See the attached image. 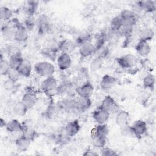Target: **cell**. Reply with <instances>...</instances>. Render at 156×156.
<instances>
[{"instance_id": "1", "label": "cell", "mask_w": 156, "mask_h": 156, "mask_svg": "<svg viewBox=\"0 0 156 156\" xmlns=\"http://www.w3.org/2000/svg\"><path fill=\"white\" fill-rule=\"evenodd\" d=\"M35 73L40 77H48L52 76L55 73V66L48 61H41L35 63L34 66Z\"/></svg>"}, {"instance_id": "2", "label": "cell", "mask_w": 156, "mask_h": 156, "mask_svg": "<svg viewBox=\"0 0 156 156\" xmlns=\"http://www.w3.org/2000/svg\"><path fill=\"white\" fill-rule=\"evenodd\" d=\"M58 83L57 80L52 76L45 78L41 83V89L48 97H52L57 93Z\"/></svg>"}, {"instance_id": "3", "label": "cell", "mask_w": 156, "mask_h": 156, "mask_svg": "<svg viewBox=\"0 0 156 156\" xmlns=\"http://www.w3.org/2000/svg\"><path fill=\"white\" fill-rule=\"evenodd\" d=\"M118 64L123 69H131L137 63V57L132 54H127L116 58Z\"/></svg>"}, {"instance_id": "4", "label": "cell", "mask_w": 156, "mask_h": 156, "mask_svg": "<svg viewBox=\"0 0 156 156\" xmlns=\"http://www.w3.org/2000/svg\"><path fill=\"white\" fill-rule=\"evenodd\" d=\"M100 107L107 111L110 114L116 113L119 110V107L117 102L109 95L104 97Z\"/></svg>"}, {"instance_id": "5", "label": "cell", "mask_w": 156, "mask_h": 156, "mask_svg": "<svg viewBox=\"0 0 156 156\" xmlns=\"http://www.w3.org/2000/svg\"><path fill=\"white\" fill-rule=\"evenodd\" d=\"M71 57L69 54L62 52L57 58V64L58 68L61 71H65L68 69L71 65Z\"/></svg>"}, {"instance_id": "6", "label": "cell", "mask_w": 156, "mask_h": 156, "mask_svg": "<svg viewBox=\"0 0 156 156\" xmlns=\"http://www.w3.org/2000/svg\"><path fill=\"white\" fill-rule=\"evenodd\" d=\"M110 115V114L107 111L99 106L93 112L92 116L96 122L98 124H105V122L108 120Z\"/></svg>"}, {"instance_id": "7", "label": "cell", "mask_w": 156, "mask_h": 156, "mask_svg": "<svg viewBox=\"0 0 156 156\" xmlns=\"http://www.w3.org/2000/svg\"><path fill=\"white\" fill-rule=\"evenodd\" d=\"M125 23L135 26L138 21V16L136 13L127 9L123 10L119 14Z\"/></svg>"}, {"instance_id": "8", "label": "cell", "mask_w": 156, "mask_h": 156, "mask_svg": "<svg viewBox=\"0 0 156 156\" xmlns=\"http://www.w3.org/2000/svg\"><path fill=\"white\" fill-rule=\"evenodd\" d=\"M80 124L77 119L69 121L64 127V132L68 136H75L80 130Z\"/></svg>"}, {"instance_id": "9", "label": "cell", "mask_w": 156, "mask_h": 156, "mask_svg": "<svg viewBox=\"0 0 156 156\" xmlns=\"http://www.w3.org/2000/svg\"><path fill=\"white\" fill-rule=\"evenodd\" d=\"M94 91V87L90 82H86L76 89V93L80 97L90 98Z\"/></svg>"}, {"instance_id": "10", "label": "cell", "mask_w": 156, "mask_h": 156, "mask_svg": "<svg viewBox=\"0 0 156 156\" xmlns=\"http://www.w3.org/2000/svg\"><path fill=\"white\" fill-rule=\"evenodd\" d=\"M36 24L38 27V33L40 34H44L49 32L50 23L48 18L45 15H40L37 20H36Z\"/></svg>"}, {"instance_id": "11", "label": "cell", "mask_w": 156, "mask_h": 156, "mask_svg": "<svg viewBox=\"0 0 156 156\" xmlns=\"http://www.w3.org/2000/svg\"><path fill=\"white\" fill-rule=\"evenodd\" d=\"M58 106L60 109H62L66 112L71 113L73 112L77 111L76 108V99L71 98L64 99L60 102Z\"/></svg>"}, {"instance_id": "12", "label": "cell", "mask_w": 156, "mask_h": 156, "mask_svg": "<svg viewBox=\"0 0 156 156\" xmlns=\"http://www.w3.org/2000/svg\"><path fill=\"white\" fill-rule=\"evenodd\" d=\"M109 132L108 126L106 124L96 125L91 130V137L101 136L107 138Z\"/></svg>"}, {"instance_id": "13", "label": "cell", "mask_w": 156, "mask_h": 156, "mask_svg": "<svg viewBox=\"0 0 156 156\" xmlns=\"http://www.w3.org/2000/svg\"><path fill=\"white\" fill-rule=\"evenodd\" d=\"M76 108L78 112H84L88 110L91 106V100L90 98L80 97L79 96L78 98L76 99Z\"/></svg>"}, {"instance_id": "14", "label": "cell", "mask_w": 156, "mask_h": 156, "mask_svg": "<svg viewBox=\"0 0 156 156\" xmlns=\"http://www.w3.org/2000/svg\"><path fill=\"white\" fill-rule=\"evenodd\" d=\"M29 38L28 30L26 29L23 24H21L15 30L13 39L19 43L25 42Z\"/></svg>"}, {"instance_id": "15", "label": "cell", "mask_w": 156, "mask_h": 156, "mask_svg": "<svg viewBox=\"0 0 156 156\" xmlns=\"http://www.w3.org/2000/svg\"><path fill=\"white\" fill-rule=\"evenodd\" d=\"M136 52L141 57L147 56L151 51V48L147 41L139 40L135 46Z\"/></svg>"}, {"instance_id": "16", "label": "cell", "mask_w": 156, "mask_h": 156, "mask_svg": "<svg viewBox=\"0 0 156 156\" xmlns=\"http://www.w3.org/2000/svg\"><path fill=\"white\" fill-rule=\"evenodd\" d=\"M116 83V79L115 77L108 74H105L101 79L100 86L104 90H109L112 88Z\"/></svg>"}, {"instance_id": "17", "label": "cell", "mask_w": 156, "mask_h": 156, "mask_svg": "<svg viewBox=\"0 0 156 156\" xmlns=\"http://www.w3.org/2000/svg\"><path fill=\"white\" fill-rule=\"evenodd\" d=\"M138 138L141 137L146 133L147 130V124L143 120H136L131 126Z\"/></svg>"}, {"instance_id": "18", "label": "cell", "mask_w": 156, "mask_h": 156, "mask_svg": "<svg viewBox=\"0 0 156 156\" xmlns=\"http://www.w3.org/2000/svg\"><path fill=\"white\" fill-rule=\"evenodd\" d=\"M78 48L79 54L82 57H88L96 53L94 44L91 42L84 43Z\"/></svg>"}, {"instance_id": "19", "label": "cell", "mask_w": 156, "mask_h": 156, "mask_svg": "<svg viewBox=\"0 0 156 156\" xmlns=\"http://www.w3.org/2000/svg\"><path fill=\"white\" fill-rule=\"evenodd\" d=\"M17 71L21 76L24 77H30L32 71V66L31 63L27 59L24 58L22 63L21 64Z\"/></svg>"}, {"instance_id": "20", "label": "cell", "mask_w": 156, "mask_h": 156, "mask_svg": "<svg viewBox=\"0 0 156 156\" xmlns=\"http://www.w3.org/2000/svg\"><path fill=\"white\" fill-rule=\"evenodd\" d=\"M116 124L121 128L129 125V114L125 110H119L116 113V116L115 119Z\"/></svg>"}, {"instance_id": "21", "label": "cell", "mask_w": 156, "mask_h": 156, "mask_svg": "<svg viewBox=\"0 0 156 156\" xmlns=\"http://www.w3.org/2000/svg\"><path fill=\"white\" fill-rule=\"evenodd\" d=\"M136 6L138 8L145 12L152 13L155 11L156 9L155 1H140L136 2Z\"/></svg>"}, {"instance_id": "22", "label": "cell", "mask_w": 156, "mask_h": 156, "mask_svg": "<svg viewBox=\"0 0 156 156\" xmlns=\"http://www.w3.org/2000/svg\"><path fill=\"white\" fill-rule=\"evenodd\" d=\"M21 101L27 106V107L32 108L37 103L38 101V98L36 93L32 91H27L26 92L21 99Z\"/></svg>"}, {"instance_id": "23", "label": "cell", "mask_w": 156, "mask_h": 156, "mask_svg": "<svg viewBox=\"0 0 156 156\" xmlns=\"http://www.w3.org/2000/svg\"><path fill=\"white\" fill-rule=\"evenodd\" d=\"M5 127L9 132L14 133L22 132L23 125L21 124L18 119H13L7 122Z\"/></svg>"}, {"instance_id": "24", "label": "cell", "mask_w": 156, "mask_h": 156, "mask_svg": "<svg viewBox=\"0 0 156 156\" xmlns=\"http://www.w3.org/2000/svg\"><path fill=\"white\" fill-rule=\"evenodd\" d=\"M77 48V45L76 41H73L69 40H65L59 43V48L62 52H69L74 51Z\"/></svg>"}, {"instance_id": "25", "label": "cell", "mask_w": 156, "mask_h": 156, "mask_svg": "<svg viewBox=\"0 0 156 156\" xmlns=\"http://www.w3.org/2000/svg\"><path fill=\"white\" fill-rule=\"evenodd\" d=\"M31 141L21 135L15 140V145L17 149L21 151H26L30 145Z\"/></svg>"}, {"instance_id": "26", "label": "cell", "mask_w": 156, "mask_h": 156, "mask_svg": "<svg viewBox=\"0 0 156 156\" xmlns=\"http://www.w3.org/2000/svg\"><path fill=\"white\" fill-rule=\"evenodd\" d=\"M107 40V34L104 32H101L97 34L95 36V42L94 46L96 52L99 51L104 46V44Z\"/></svg>"}, {"instance_id": "27", "label": "cell", "mask_w": 156, "mask_h": 156, "mask_svg": "<svg viewBox=\"0 0 156 156\" xmlns=\"http://www.w3.org/2000/svg\"><path fill=\"white\" fill-rule=\"evenodd\" d=\"M23 58L21 57V54H16L10 56L9 59V63L11 69L18 70L21 64L23 61Z\"/></svg>"}, {"instance_id": "28", "label": "cell", "mask_w": 156, "mask_h": 156, "mask_svg": "<svg viewBox=\"0 0 156 156\" xmlns=\"http://www.w3.org/2000/svg\"><path fill=\"white\" fill-rule=\"evenodd\" d=\"M28 108L27 106L22 101H21L15 104L13 107V111L16 115L23 116L26 114Z\"/></svg>"}, {"instance_id": "29", "label": "cell", "mask_w": 156, "mask_h": 156, "mask_svg": "<svg viewBox=\"0 0 156 156\" xmlns=\"http://www.w3.org/2000/svg\"><path fill=\"white\" fill-rule=\"evenodd\" d=\"M138 35L140 40H143L148 42V41L152 40V38H154V32L152 29L146 27L141 29Z\"/></svg>"}, {"instance_id": "30", "label": "cell", "mask_w": 156, "mask_h": 156, "mask_svg": "<svg viewBox=\"0 0 156 156\" xmlns=\"http://www.w3.org/2000/svg\"><path fill=\"white\" fill-rule=\"evenodd\" d=\"M124 24H125L124 21L119 15L114 17L111 20L110 24V29L113 32H117Z\"/></svg>"}, {"instance_id": "31", "label": "cell", "mask_w": 156, "mask_h": 156, "mask_svg": "<svg viewBox=\"0 0 156 156\" xmlns=\"http://www.w3.org/2000/svg\"><path fill=\"white\" fill-rule=\"evenodd\" d=\"M38 7V1H28L24 7V10L27 16H34Z\"/></svg>"}, {"instance_id": "32", "label": "cell", "mask_w": 156, "mask_h": 156, "mask_svg": "<svg viewBox=\"0 0 156 156\" xmlns=\"http://www.w3.org/2000/svg\"><path fill=\"white\" fill-rule=\"evenodd\" d=\"M74 85L69 81H64L61 83L57 87V93H69L73 90Z\"/></svg>"}, {"instance_id": "33", "label": "cell", "mask_w": 156, "mask_h": 156, "mask_svg": "<svg viewBox=\"0 0 156 156\" xmlns=\"http://www.w3.org/2000/svg\"><path fill=\"white\" fill-rule=\"evenodd\" d=\"M134 29V26H132L129 24L125 23L121 29L117 32V34L122 37H130L133 33Z\"/></svg>"}, {"instance_id": "34", "label": "cell", "mask_w": 156, "mask_h": 156, "mask_svg": "<svg viewBox=\"0 0 156 156\" xmlns=\"http://www.w3.org/2000/svg\"><path fill=\"white\" fill-rule=\"evenodd\" d=\"M12 10L5 6H1L0 7V17L2 21L5 22L12 18Z\"/></svg>"}, {"instance_id": "35", "label": "cell", "mask_w": 156, "mask_h": 156, "mask_svg": "<svg viewBox=\"0 0 156 156\" xmlns=\"http://www.w3.org/2000/svg\"><path fill=\"white\" fill-rule=\"evenodd\" d=\"M155 76L151 73L147 74L146 76H145L143 80V86L145 88L150 90H154V86H155Z\"/></svg>"}, {"instance_id": "36", "label": "cell", "mask_w": 156, "mask_h": 156, "mask_svg": "<svg viewBox=\"0 0 156 156\" xmlns=\"http://www.w3.org/2000/svg\"><path fill=\"white\" fill-rule=\"evenodd\" d=\"M10 67L9 65V61L4 58L2 54H1L0 57V73L2 76H7L9 74Z\"/></svg>"}, {"instance_id": "37", "label": "cell", "mask_w": 156, "mask_h": 156, "mask_svg": "<svg viewBox=\"0 0 156 156\" xmlns=\"http://www.w3.org/2000/svg\"><path fill=\"white\" fill-rule=\"evenodd\" d=\"M22 135L26 137V138L32 141L36 137L37 132L31 127L23 126V129L22 130Z\"/></svg>"}, {"instance_id": "38", "label": "cell", "mask_w": 156, "mask_h": 156, "mask_svg": "<svg viewBox=\"0 0 156 156\" xmlns=\"http://www.w3.org/2000/svg\"><path fill=\"white\" fill-rule=\"evenodd\" d=\"M103 63V58L99 56H96L90 62V68L92 71H97L102 68Z\"/></svg>"}, {"instance_id": "39", "label": "cell", "mask_w": 156, "mask_h": 156, "mask_svg": "<svg viewBox=\"0 0 156 156\" xmlns=\"http://www.w3.org/2000/svg\"><path fill=\"white\" fill-rule=\"evenodd\" d=\"M121 133L122 136L130 138H138L131 126L127 125L121 128Z\"/></svg>"}, {"instance_id": "40", "label": "cell", "mask_w": 156, "mask_h": 156, "mask_svg": "<svg viewBox=\"0 0 156 156\" xmlns=\"http://www.w3.org/2000/svg\"><path fill=\"white\" fill-rule=\"evenodd\" d=\"M91 40H92V36L90 34H83L79 35L75 41L77 45V47H79V46L84 43L91 42Z\"/></svg>"}, {"instance_id": "41", "label": "cell", "mask_w": 156, "mask_h": 156, "mask_svg": "<svg viewBox=\"0 0 156 156\" xmlns=\"http://www.w3.org/2000/svg\"><path fill=\"white\" fill-rule=\"evenodd\" d=\"M92 143L93 145L98 148H102L105 146L106 144L107 138L105 137H101V136H94L91 137Z\"/></svg>"}, {"instance_id": "42", "label": "cell", "mask_w": 156, "mask_h": 156, "mask_svg": "<svg viewBox=\"0 0 156 156\" xmlns=\"http://www.w3.org/2000/svg\"><path fill=\"white\" fill-rule=\"evenodd\" d=\"M36 24V20L34 16H27L24 21V26L28 30H32Z\"/></svg>"}, {"instance_id": "43", "label": "cell", "mask_w": 156, "mask_h": 156, "mask_svg": "<svg viewBox=\"0 0 156 156\" xmlns=\"http://www.w3.org/2000/svg\"><path fill=\"white\" fill-rule=\"evenodd\" d=\"M8 79H10L15 82H16L18 79L20 78V74L18 73L17 70H14V69H10L9 74H7Z\"/></svg>"}, {"instance_id": "44", "label": "cell", "mask_w": 156, "mask_h": 156, "mask_svg": "<svg viewBox=\"0 0 156 156\" xmlns=\"http://www.w3.org/2000/svg\"><path fill=\"white\" fill-rule=\"evenodd\" d=\"M101 155L104 156H113L116 155L117 153L114 150L109 147H102L101 151Z\"/></svg>"}, {"instance_id": "45", "label": "cell", "mask_w": 156, "mask_h": 156, "mask_svg": "<svg viewBox=\"0 0 156 156\" xmlns=\"http://www.w3.org/2000/svg\"><path fill=\"white\" fill-rule=\"evenodd\" d=\"M15 82H15L10 79H8L7 80H5L4 82V88L6 90H9V91L13 90L15 86Z\"/></svg>"}, {"instance_id": "46", "label": "cell", "mask_w": 156, "mask_h": 156, "mask_svg": "<svg viewBox=\"0 0 156 156\" xmlns=\"http://www.w3.org/2000/svg\"><path fill=\"white\" fill-rule=\"evenodd\" d=\"M98 155L97 153H96L94 151H92L91 150H88V151H85V153L83 154V155H85V156H87V155H88V156H89V155L90 156H93V155Z\"/></svg>"}, {"instance_id": "47", "label": "cell", "mask_w": 156, "mask_h": 156, "mask_svg": "<svg viewBox=\"0 0 156 156\" xmlns=\"http://www.w3.org/2000/svg\"><path fill=\"white\" fill-rule=\"evenodd\" d=\"M6 124H7V122H5V119H4L3 118H1V121H0V126H1V127L2 128L4 127H5Z\"/></svg>"}]
</instances>
